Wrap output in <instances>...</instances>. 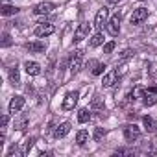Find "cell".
Segmentation results:
<instances>
[{"label": "cell", "instance_id": "6da1fadb", "mask_svg": "<svg viewBox=\"0 0 157 157\" xmlns=\"http://www.w3.org/2000/svg\"><path fill=\"white\" fill-rule=\"evenodd\" d=\"M82 67H83V50L80 48V50H76L72 54V57H70V72L78 74L82 70Z\"/></svg>", "mask_w": 157, "mask_h": 157}, {"label": "cell", "instance_id": "7a4b0ae2", "mask_svg": "<svg viewBox=\"0 0 157 157\" xmlns=\"http://www.w3.org/2000/svg\"><path fill=\"white\" fill-rule=\"evenodd\" d=\"M139 137H140L139 126H135V124H126V126H124V139H126L128 142H135Z\"/></svg>", "mask_w": 157, "mask_h": 157}, {"label": "cell", "instance_id": "3957f363", "mask_svg": "<svg viewBox=\"0 0 157 157\" xmlns=\"http://www.w3.org/2000/svg\"><path fill=\"white\" fill-rule=\"evenodd\" d=\"M120 21H122V17H120V15H115V17H111V21H107L105 30H107V33H109V35L117 37V35L120 33Z\"/></svg>", "mask_w": 157, "mask_h": 157}, {"label": "cell", "instance_id": "277c9868", "mask_svg": "<svg viewBox=\"0 0 157 157\" xmlns=\"http://www.w3.org/2000/svg\"><path fill=\"white\" fill-rule=\"evenodd\" d=\"M107 19H109V10H107V8L98 10V13H96V17H94V28L100 32V30L107 24Z\"/></svg>", "mask_w": 157, "mask_h": 157}, {"label": "cell", "instance_id": "5b68a950", "mask_svg": "<svg viewBox=\"0 0 157 157\" xmlns=\"http://www.w3.org/2000/svg\"><path fill=\"white\" fill-rule=\"evenodd\" d=\"M78 98H80V93L78 91H72V93H67L65 100H63V109L65 111H72L78 104Z\"/></svg>", "mask_w": 157, "mask_h": 157}, {"label": "cell", "instance_id": "8992f818", "mask_svg": "<svg viewBox=\"0 0 157 157\" xmlns=\"http://www.w3.org/2000/svg\"><path fill=\"white\" fill-rule=\"evenodd\" d=\"M148 19V10L146 8H137L133 13H131V24H135V26H139V24H142L144 21Z\"/></svg>", "mask_w": 157, "mask_h": 157}, {"label": "cell", "instance_id": "52a82bcc", "mask_svg": "<svg viewBox=\"0 0 157 157\" xmlns=\"http://www.w3.org/2000/svg\"><path fill=\"white\" fill-rule=\"evenodd\" d=\"M54 32H56V26H54V24H50V22H41V24L35 28L33 33H35L37 37H48V35H52Z\"/></svg>", "mask_w": 157, "mask_h": 157}, {"label": "cell", "instance_id": "ba28073f", "mask_svg": "<svg viewBox=\"0 0 157 157\" xmlns=\"http://www.w3.org/2000/svg\"><path fill=\"white\" fill-rule=\"evenodd\" d=\"M91 33V26L89 24H80V26H78V30L74 32V43H80V41H83L87 35Z\"/></svg>", "mask_w": 157, "mask_h": 157}, {"label": "cell", "instance_id": "9c48e42d", "mask_svg": "<svg viewBox=\"0 0 157 157\" xmlns=\"http://www.w3.org/2000/svg\"><path fill=\"white\" fill-rule=\"evenodd\" d=\"M56 10V6L52 4V2H39L35 8H33V13L35 15H48V13H52Z\"/></svg>", "mask_w": 157, "mask_h": 157}, {"label": "cell", "instance_id": "30bf717a", "mask_svg": "<svg viewBox=\"0 0 157 157\" xmlns=\"http://www.w3.org/2000/svg\"><path fill=\"white\" fill-rule=\"evenodd\" d=\"M24 48L28 52H32V54H43L46 50V43H43V41H32V43H26Z\"/></svg>", "mask_w": 157, "mask_h": 157}, {"label": "cell", "instance_id": "8fae6325", "mask_svg": "<svg viewBox=\"0 0 157 157\" xmlns=\"http://www.w3.org/2000/svg\"><path fill=\"white\" fill-rule=\"evenodd\" d=\"M24 104H26V100H24V96H13L11 98V102H10V113L11 115H15V113H19L22 107H24Z\"/></svg>", "mask_w": 157, "mask_h": 157}, {"label": "cell", "instance_id": "7c38bea8", "mask_svg": "<svg viewBox=\"0 0 157 157\" xmlns=\"http://www.w3.org/2000/svg\"><path fill=\"white\" fill-rule=\"evenodd\" d=\"M118 80V72L117 70H109L105 76H104V80H102V85L104 87H113Z\"/></svg>", "mask_w": 157, "mask_h": 157}, {"label": "cell", "instance_id": "4fadbf2b", "mask_svg": "<svg viewBox=\"0 0 157 157\" xmlns=\"http://www.w3.org/2000/svg\"><path fill=\"white\" fill-rule=\"evenodd\" d=\"M24 68H26L28 76H39L41 74V65L35 63V61H26L24 63Z\"/></svg>", "mask_w": 157, "mask_h": 157}, {"label": "cell", "instance_id": "5bb4252c", "mask_svg": "<svg viewBox=\"0 0 157 157\" xmlns=\"http://www.w3.org/2000/svg\"><path fill=\"white\" fill-rule=\"evenodd\" d=\"M68 131H70V122H63V124H59L54 129V137L56 139H63L65 135H68Z\"/></svg>", "mask_w": 157, "mask_h": 157}, {"label": "cell", "instance_id": "9a60e30c", "mask_svg": "<svg viewBox=\"0 0 157 157\" xmlns=\"http://www.w3.org/2000/svg\"><path fill=\"white\" fill-rule=\"evenodd\" d=\"M10 83H11L13 87H19V85H21V74H19V68H17V67L10 68Z\"/></svg>", "mask_w": 157, "mask_h": 157}, {"label": "cell", "instance_id": "2e32d148", "mask_svg": "<svg viewBox=\"0 0 157 157\" xmlns=\"http://www.w3.org/2000/svg\"><path fill=\"white\" fill-rule=\"evenodd\" d=\"M89 120H91V109H89V107H83V109L78 111V122L85 124V122H89Z\"/></svg>", "mask_w": 157, "mask_h": 157}, {"label": "cell", "instance_id": "e0dca14e", "mask_svg": "<svg viewBox=\"0 0 157 157\" xmlns=\"http://www.w3.org/2000/svg\"><path fill=\"white\" fill-rule=\"evenodd\" d=\"M142 124H144V129H146L148 133H155L157 126H155V120H153L151 117H144V118H142Z\"/></svg>", "mask_w": 157, "mask_h": 157}, {"label": "cell", "instance_id": "ac0fdd59", "mask_svg": "<svg viewBox=\"0 0 157 157\" xmlns=\"http://www.w3.org/2000/svg\"><path fill=\"white\" fill-rule=\"evenodd\" d=\"M104 109V98L102 96H94L93 98V104H91V111H102Z\"/></svg>", "mask_w": 157, "mask_h": 157}, {"label": "cell", "instance_id": "d6986e66", "mask_svg": "<svg viewBox=\"0 0 157 157\" xmlns=\"http://www.w3.org/2000/svg\"><path fill=\"white\" fill-rule=\"evenodd\" d=\"M87 140H89V133H87L85 129L78 131V135H76V142H78V144H80V146H83Z\"/></svg>", "mask_w": 157, "mask_h": 157}, {"label": "cell", "instance_id": "ffe728a7", "mask_svg": "<svg viewBox=\"0 0 157 157\" xmlns=\"http://www.w3.org/2000/svg\"><path fill=\"white\" fill-rule=\"evenodd\" d=\"M26 126H28V117H19L15 120V129L22 131V129H26Z\"/></svg>", "mask_w": 157, "mask_h": 157}, {"label": "cell", "instance_id": "44dd1931", "mask_svg": "<svg viewBox=\"0 0 157 157\" xmlns=\"http://www.w3.org/2000/svg\"><path fill=\"white\" fill-rule=\"evenodd\" d=\"M100 44H104V35L98 32V33H94V35L91 37V46L94 48V46H100Z\"/></svg>", "mask_w": 157, "mask_h": 157}, {"label": "cell", "instance_id": "7402d4cb", "mask_svg": "<svg viewBox=\"0 0 157 157\" xmlns=\"http://www.w3.org/2000/svg\"><path fill=\"white\" fill-rule=\"evenodd\" d=\"M17 11H19V8H15V6H10V4H4L2 6V15H6V17L8 15H15Z\"/></svg>", "mask_w": 157, "mask_h": 157}, {"label": "cell", "instance_id": "603a6c76", "mask_svg": "<svg viewBox=\"0 0 157 157\" xmlns=\"http://www.w3.org/2000/svg\"><path fill=\"white\" fill-rule=\"evenodd\" d=\"M104 137H105V129H104V128H96V129H94V135H93V139H94L96 142H100Z\"/></svg>", "mask_w": 157, "mask_h": 157}, {"label": "cell", "instance_id": "cb8c5ba5", "mask_svg": "<svg viewBox=\"0 0 157 157\" xmlns=\"http://www.w3.org/2000/svg\"><path fill=\"white\" fill-rule=\"evenodd\" d=\"M115 46H117V43H115V41L105 43V44H104V54H111V52L115 50Z\"/></svg>", "mask_w": 157, "mask_h": 157}, {"label": "cell", "instance_id": "d4e9b609", "mask_svg": "<svg viewBox=\"0 0 157 157\" xmlns=\"http://www.w3.org/2000/svg\"><path fill=\"white\" fill-rule=\"evenodd\" d=\"M135 56V52L131 50V48H126L122 54H120V59H129V57H133Z\"/></svg>", "mask_w": 157, "mask_h": 157}, {"label": "cell", "instance_id": "484cf974", "mask_svg": "<svg viewBox=\"0 0 157 157\" xmlns=\"http://www.w3.org/2000/svg\"><path fill=\"white\" fill-rule=\"evenodd\" d=\"M155 102H157V100H155V98L151 96V93L144 96V105H155Z\"/></svg>", "mask_w": 157, "mask_h": 157}, {"label": "cell", "instance_id": "4316f807", "mask_svg": "<svg viewBox=\"0 0 157 157\" xmlns=\"http://www.w3.org/2000/svg\"><path fill=\"white\" fill-rule=\"evenodd\" d=\"M11 44V37H10V33H4L2 35V46L6 48V46H10Z\"/></svg>", "mask_w": 157, "mask_h": 157}, {"label": "cell", "instance_id": "83f0119b", "mask_svg": "<svg viewBox=\"0 0 157 157\" xmlns=\"http://www.w3.org/2000/svg\"><path fill=\"white\" fill-rule=\"evenodd\" d=\"M98 65H100V61H96V59H89V61H87V68H91V72H93Z\"/></svg>", "mask_w": 157, "mask_h": 157}, {"label": "cell", "instance_id": "f1b7e54d", "mask_svg": "<svg viewBox=\"0 0 157 157\" xmlns=\"http://www.w3.org/2000/svg\"><path fill=\"white\" fill-rule=\"evenodd\" d=\"M104 68H105V65H102V63H100V65L93 70V74H94V76H100V74H104Z\"/></svg>", "mask_w": 157, "mask_h": 157}, {"label": "cell", "instance_id": "f546056e", "mask_svg": "<svg viewBox=\"0 0 157 157\" xmlns=\"http://www.w3.org/2000/svg\"><path fill=\"white\" fill-rule=\"evenodd\" d=\"M33 142H35V139H28V140H26V146H24V151H30L32 146H33Z\"/></svg>", "mask_w": 157, "mask_h": 157}, {"label": "cell", "instance_id": "4dcf8cb0", "mask_svg": "<svg viewBox=\"0 0 157 157\" xmlns=\"http://www.w3.org/2000/svg\"><path fill=\"white\" fill-rule=\"evenodd\" d=\"M8 122H10V117H8V115H4V117H2V128H6V126H8Z\"/></svg>", "mask_w": 157, "mask_h": 157}, {"label": "cell", "instance_id": "1f68e13d", "mask_svg": "<svg viewBox=\"0 0 157 157\" xmlns=\"http://www.w3.org/2000/svg\"><path fill=\"white\" fill-rule=\"evenodd\" d=\"M148 93H151V94H155V93H157V87H150V89H148Z\"/></svg>", "mask_w": 157, "mask_h": 157}, {"label": "cell", "instance_id": "d6a6232c", "mask_svg": "<svg viewBox=\"0 0 157 157\" xmlns=\"http://www.w3.org/2000/svg\"><path fill=\"white\" fill-rule=\"evenodd\" d=\"M109 4H118V2H122V0H107Z\"/></svg>", "mask_w": 157, "mask_h": 157}]
</instances>
